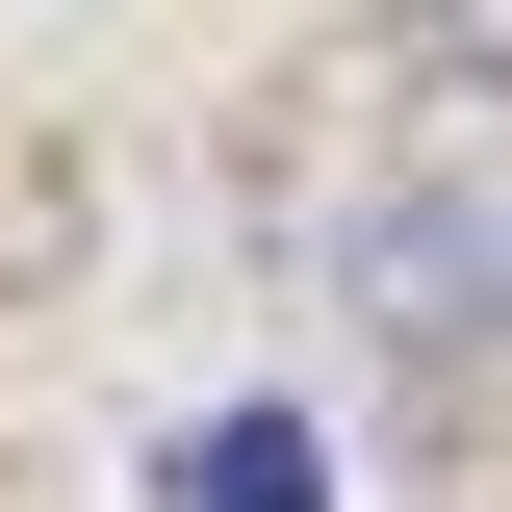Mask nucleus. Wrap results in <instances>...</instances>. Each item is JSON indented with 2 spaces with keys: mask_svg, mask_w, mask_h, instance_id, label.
Segmentation results:
<instances>
[{
  "mask_svg": "<svg viewBox=\"0 0 512 512\" xmlns=\"http://www.w3.org/2000/svg\"><path fill=\"white\" fill-rule=\"evenodd\" d=\"M180 512H333V461L282 436V410H205V436H180Z\"/></svg>",
  "mask_w": 512,
  "mask_h": 512,
  "instance_id": "f257e3e1",
  "label": "nucleus"
}]
</instances>
